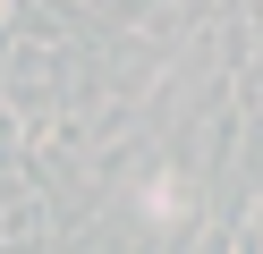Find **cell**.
<instances>
[{
  "label": "cell",
  "mask_w": 263,
  "mask_h": 254,
  "mask_svg": "<svg viewBox=\"0 0 263 254\" xmlns=\"http://www.w3.org/2000/svg\"><path fill=\"white\" fill-rule=\"evenodd\" d=\"M187 212H195V186L178 178V169H153V178L136 186V220H153V229H178Z\"/></svg>",
  "instance_id": "1"
},
{
  "label": "cell",
  "mask_w": 263,
  "mask_h": 254,
  "mask_svg": "<svg viewBox=\"0 0 263 254\" xmlns=\"http://www.w3.org/2000/svg\"><path fill=\"white\" fill-rule=\"evenodd\" d=\"M255 229H263V203H255Z\"/></svg>",
  "instance_id": "3"
},
{
  "label": "cell",
  "mask_w": 263,
  "mask_h": 254,
  "mask_svg": "<svg viewBox=\"0 0 263 254\" xmlns=\"http://www.w3.org/2000/svg\"><path fill=\"white\" fill-rule=\"evenodd\" d=\"M51 76H68V60H60L51 43H43V51H17V68H9L17 102H43V93H51Z\"/></svg>",
  "instance_id": "2"
},
{
  "label": "cell",
  "mask_w": 263,
  "mask_h": 254,
  "mask_svg": "<svg viewBox=\"0 0 263 254\" xmlns=\"http://www.w3.org/2000/svg\"><path fill=\"white\" fill-rule=\"evenodd\" d=\"M0 17H9V9H0Z\"/></svg>",
  "instance_id": "4"
}]
</instances>
